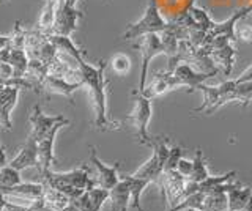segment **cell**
I'll use <instances>...</instances> for the list:
<instances>
[{
  "instance_id": "cell-1",
  "label": "cell",
  "mask_w": 252,
  "mask_h": 211,
  "mask_svg": "<svg viewBox=\"0 0 252 211\" xmlns=\"http://www.w3.org/2000/svg\"><path fill=\"white\" fill-rule=\"evenodd\" d=\"M79 71H81V81L84 82V87L89 89L90 96L93 101V111H94V126L99 131H112L120 128V123L112 121L107 115V96H106V66L104 60L99 61V65L93 66L87 63L85 59L77 60Z\"/></svg>"
},
{
  "instance_id": "cell-2",
  "label": "cell",
  "mask_w": 252,
  "mask_h": 211,
  "mask_svg": "<svg viewBox=\"0 0 252 211\" xmlns=\"http://www.w3.org/2000/svg\"><path fill=\"white\" fill-rule=\"evenodd\" d=\"M167 26H169V22L164 21V18L161 16L156 0H148L144 16L137 22L128 26V29H126V32L123 33L122 38L125 41H129V40H136V38H142L150 33H161L167 29Z\"/></svg>"
},
{
  "instance_id": "cell-3",
  "label": "cell",
  "mask_w": 252,
  "mask_h": 211,
  "mask_svg": "<svg viewBox=\"0 0 252 211\" xmlns=\"http://www.w3.org/2000/svg\"><path fill=\"white\" fill-rule=\"evenodd\" d=\"M236 87V81H224L218 87H211V85L202 84L199 89L203 93L205 101L200 107L194 109V112H203L205 115H211L219 107L233 101V90Z\"/></svg>"
},
{
  "instance_id": "cell-4",
  "label": "cell",
  "mask_w": 252,
  "mask_h": 211,
  "mask_svg": "<svg viewBox=\"0 0 252 211\" xmlns=\"http://www.w3.org/2000/svg\"><path fill=\"white\" fill-rule=\"evenodd\" d=\"M152 148H153L152 158H150L145 164H142V166L132 174L137 178L148 180L150 183L159 180L161 175L164 174V166H165V161H167L169 151H170L165 139H155L152 144Z\"/></svg>"
},
{
  "instance_id": "cell-5",
  "label": "cell",
  "mask_w": 252,
  "mask_h": 211,
  "mask_svg": "<svg viewBox=\"0 0 252 211\" xmlns=\"http://www.w3.org/2000/svg\"><path fill=\"white\" fill-rule=\"evenodd\" d=\"M152 115H153L152 99L139 93V96L136 98V103H134L132 112L129 114V120L132 121L134 128H136V136L139 139V142L144 145H150V147H152L155 140L148 132V124H150V120H152Z\"/></svg>"
},
{
  "instance_id": "cell-6",
  "label": "cell",
  "mask_w": 252,
  "mask_h": 211,
  "mask_svg": "<svg viewBox=\"0 0 252 211\" xmlns=\"http://www.w3.org/2000/svg\"><path fill=\"white\" fill-rule=\"evenodd\" d=\"M134 49H137L140 52L142 57V63H140V77H139V87L137 93H142L145 89L147 84V76H148V66L152 59L156 56L162 54V43H161V36L159 33H150L140 38V41L132 44Z\"/></svg>"
},
{
  "instance_id": "cell-7",
  "label": "cell",
  "mask_w": 252,
  "mask_h": 211,
  "mask_svg": "<svg viewBox=\"0 0 252 211\" xmlns=\"http://www.w3.org/2000/svg\"><path fill=\"white\" fill-rule=\"evenodd\" d=\"M84 16L82 11L76 8V5L69 3L68 0H60L55 14V26L52 33L71 36L77 30V22Z\"/></svg>"
},
{
  "instance_id": "cell-8",
  "label": "cell",
  "mask_w": 252,
  "mask_h": 211,
  "mask_svg": "<svg viewBox=\"0 0 252 211\" xmlns=\"http://www.w3.org/2000/svg\"><path fill=\"white\" fill-rule=\"evenodd\" d=\"M6 195V202L14 203V205L21 207H30L43 197L44 194V184L39 183H21L13 187H6L2 189Z\"/></svg>"
},
{
  "instance_id": "cell-9",
  "label": "cell",
  "mask_w": 252,
  "mask_h": 211,
  "mask_svg": "<svg viewBox=\"0 0 252 211\" xmlns=\"http://www.w3.org/2000/svg\"><path fill=\"white\" fill-rule=\"evenodd\" d=\"M29 121L32 126V131L29 136L33 137L38 142V140H41L54 126H57V124L62 121H68V119H65L63 115H46L41 111V106L35 104L33 109H32Z\"/></svg>"
},
{
  "instance_id": "cell-10",
  "label": "cell",
  "mask_w": 252,
  "mask_h": 211,
  "mask_svg": "<svg viewBox=\"0 0 252 211\" xmlns=\"http://www.w3.org/2000/svg\"><path fill=\"white\" fill-rule=\"evenodd\" d=\"M81 87H84V82H69L63 77L47 74L39 84V93H44L46 96L60 95L73 101V93Z\"/></svg>"
},
{
  "instance_id": "cell-11",
  "label": "cell",
  "mask_w": 252,
  "mask_h": 211,
  "mask_svg": "<svg viewBox=\"0 0 252 211\" xmlns=\"http://www.w3.org/2000/svg\"><path fill=\"white\" fill-rule=\"evenodd\" d=\"M68 121H62L57 126H54L47 134L38 140V158H39V174H43L46 170H51V166L55 162V154H54V144H55V137H57L59 131L63 126H68Z\"/></svg>"
},
{
  "instance_id": "cell-12",
  "label": "cell",
  "mask_w": 252,
  "mask_h": 211,
  "mask_svg": "<svg viewBox=\"0 0 252 211\" xmlns=\"http://www.w3.org/2000/svg\"><path fill=\"white\" fill-rule=\"evenodd\" d=\"M216 73H218V69L197 73L195 69L188 63H180L175 69H173V74L178 77L180 85L181 87H186L189 93L199 89L202 84H205V81H208L213 76H216Z\"/></svg>"
},
{
  "instance_id": "cell-13",
  "label": "cell",
  "mask_w": 252,
  "mask_h": 211,
  "mask_svg": "<svg viewBox=\"0 0 252 211\" xmlns=\"http://www.w3.org/2000/svg\"><path fill=\"white\" fill-rule=\"evenodd\" d=\"M90 162L96 169V183L98 186L104 187V189H112V187L120 181V177H118V169H120V162H115L114 166H106L102 162L98 154H96V148L90 147Z\"/></svg>"
},
{
  "instance_id": "cell-14",
  "label": "cell",
  "mask_w": 252,
  "mask_h": 211,
  "mask_svg": "<svg viewBox=\"0 0 252 211\" xmlns=\"http://www.w3.org/2000/svg\"><path fill=\"white\" fill-rule=\"evenodd\" d=\"M180 87L181 85H180L178 77L172 71H167V69H165V71H162V73H158L153 77V81L148 85H145L142 95H145L147 98L153 99L156 96H161V95H164V93L172 91V90L180 89Z\"/></svg>"
},
{
  "instance_id": "cell-15",
  "label": "cell",
  "mask_w": 252,
  "mask_h": 211,
  "mask_svg": "<svg viewBox=\"0 0 252 211\" xmlns=\"http://www.w3.org/2000/svg\"><path fill=\"white\" fill-rule=\"evenodd\" d=\"M10 166L18 169V170H24V169H30V167H36L39 169V158H38V142L33 137H27L26 144L21 147V150L18 153V156L10 161Z\"/></svg>"
},
{
  "instance_id": "cell-16",
  "label": "cell",
  "mask_w": 252,
  "mask_h": 211,
  "mask_svg": "<svg viewBox=\"0 0 252 211\" xmlns=\"http://www.w3.org/2000/svg\"><path fill=\"white\" fill-rule=\"evenodd\" d=\"M19 91H21L19 89L11 87V85H5L0 90V128H3L6 131H10L13 128L10 114L16 103H18Z\"/></svg>"
},
{
  "instance_id": "cell-17",
  "label": "cell",
  "mask_w": 252,
  "mask_h": 211,
  "mask_svg": "<svg viewBox=\"0 0 252 211\" xmlns=\"http://www.w3.org/2000/svg\"><path fill=\"white\" fill-rule=\"evenodd\" d=\"M109 200L112 211H128L131 207V189L125 177H122L120 181L109 191Z\"/></svg>"
},
{
  "instance_id": "cell-18",
  "label": "cell",
  "mask_w": 252,
  "mask_h": 211,
  "mask_svg": "<svg viewBox=\"0 0 252 211\" xmlns=\"http://www.w3.org/2000/svg\"><path fill=\"white\" fill-rule=\"evenodd\" d=\"M235 56H236V51L233 48V43L225 44V46H222V48L213 49L210 52L211 60L215 61L218 66H222L225 76H228V74L232 73L233 63H235Z\"/></svg>"
},
{
  "instance_id": "cell-19",
  "label": "cell",
  "mask_w": 252,
  "mask_h": 211,
  "mask_svg": "<svg viewBox=\"0 0 252 211\" xmlns=\"http://www.w3.org/2000/svg\"><path fill=\"white\" fill-rule=\"evenodd\" d=\"M41 199L47 211H60L63 208H66L71 203V199L65 192L55 189V187L46 186V184H44V194Z\"/></svg>"
},
{
  "instance_id": "cell-20",
  "label": "cell",
  "mask_w": 252,
  "mask_h": 211,
  "mask_svg": "<svg viewBox=\"0 0 252 211\" xmlns=\"http://www.w3.org/2000/svg\"><path fill=\"white\" fill-rule=\"evenodd\" d=\"M252 197V186H238L227 192L228 210L230 211H244Z\"/></svg>"
},
{
  "instance_id": "cell-21",
  "label": "cell",
  "mask_w": 252,
  "mask_h": 211,
  "mask_svg": "<svg viewBox=\"0 0 252 211\" xmlns=\"http://www.w3.org/2000/svg\"><path fill=\"white\" fill-rule=\"evenodd\" d=\"M49 40L55 44V48L59 49V52L66 54V56L73 57L74 60H81V59L85 57V51L79 49L77 46L74 44V41L71 40V36L49 33Z\"/></svg>"
},
{
  "instance_id": "cell-22",
  "label": "cell",
  "mask_w": 252,
  "mask_h": 211,
  "mask_svg": "<svg viewBox=\"0 0 252 211\" xmlns=\"http://www.w3.org/2000/svg\"><path fill=\"white\" fill-rule=\"evenodd\" d=\"M57 5L59 2L57 0H47L44 8L39 14V19H38V30L43 33H52L54 26H55V14H57Z\"/></svg>"
},
{
  "instance_id": "cell-23",
  "label": "cell",
  "mask_w": 252,
  "mask_h": 211,
  "mask_svg": "<svg viewBox=\"0 0 252 211\" xmlns=\"http://www.w3.org/2000/svg\"><path fill=\"white\" fill-rule=\"evenodd\" d=\"M126 181L129 184V189H131V207L137 211H145L144 207H142L140 203V195L144 192L145 187L150 184L148 180H144V178H137L134 175H129V177H125Z\"/></svg>"
},
{
  "instance_id": "cell-24",
  "label": "cell",
  "mask_w": 252,
  "mask_h": 211,
  "mask_svg": "<svg viewBox=\"0 0 252 211\" xmlns=\"http://www.w3.org/2000/svg\"><path fill=\"white\" fill-rule=\"evenodd\" d=\"M208 177H210V172L207 169V162H205L203 153L200 148H197L192 158V174L189 177V180L195 183H202L203 180H207Z\"/></svg>"
},
{
  "instance_id": "cell-25",
  "label": "cell",
  "mask_w": 252,
  "mask_h": 211,
  "mask_svg": "<svg viewBox=\"0 0 252 211\" xmlns=\"http://www.w3.org/2000/svg\"><path fill=\"white\" fill-rule=\"evenodd\" d=\"M189 13H191V16L195 22V26L199 27L200 30H203V32H210V30L213 29V26H215V21H213L210 18V14L205 11L203 8H199V6H195L194 3L189 5Z\"/></svg>"
},
{
  "instance_id": "cell-26",
  "label": "cell",
  "mask_w": 252,
  "mask_h": 211,
  "mask_svg": "<svg viewBox=\"0 0 252 211\" xmlns=\"http://www.w3.org/2000/svg\"><path fill=\"white\" fill-rule=\"evenodd\" d=\"M21 170L11 167L10 164L5 167H0V189H6V187H13L16 184H21Z\"/></svg>"
},
{
  "instance_id": "cell-27",
  "label": "cell",
  "mask_w": 252,
  "mask_h": 211,
  "mask_svg": "<svg viewBox=\"0 0 252 211\" xmlns=\"http://www.w3.org/2000/svg\"><path fill=\"white\" fill-rule=\"evenodd\" d=\"M236 175V170H232V172H227L224 175H219V177H213L210 175L207 180H203L202 183H199V187H200V192L203 194H211L213 191L216 189L218 186L224 184V183H228L230 180Z\"/></svg>"
},
{
  "instance_id": "cell-28",
  "label": "cell",
  "mask_w": 252,
  "mask_h": 211,
  "mask_svg": "<svg viewBox=\"0 0 252 211\" xmlns=\"http://www.w3.org/2000/svg\"><path fill=\"white\" fill-rule=\"evenodd\" d=\"M233 101H240L243 107H248L252 101V82H236L233 90Z\"/></svg>"
},
{
  "instance_id": "cell-29",
  "label": "cell",
  "mask_w": 252,
  "mask_h": 211,
  "mask_svg": "<svg viewBox=\"0 0 252 211\" xmlns=\"http://www.w3.org/2000/svg\"><path fill=\"white\" fill-rule=\"evenodd\" d=\"M87 194H89L92 208L94 211H101L104 202L109 200V189H104V187H101V186H96V187H93V189L87 191Z\"/></svg>"
},
{
  "instance_id": "cell-30",
  "label": "cell",
  "mask_w": 252,
  "mask_h": 211,
  "mask_svg": "<svg viewBox=\"0 0 252 211\" xmlns=\"http://www.w3.org/2000/svg\"><path fill=\"white\" fill-rule=\"evenodd\" d=\"M110 68H112V71L118 76H125L129 73L131 69V60L128 56H125V54H115V56L110 59Z\"/></svg>"
},
{
  "instance_id": "cell-31",
  "label": "cell",
  "mask_w": 252,
  "mask_h": 211,
  "mask_svg": "<svg viewBox=\"0 0 252 211\" xmlns=\"http://www.w3.org/2000/svg\"><path fill=\"white\" fill-rule=\"evenodd\" d=\"M27 35H29V30L24 29V27L21 26V22H16L14 30H13V35H11V46H13V48L26 49Z\"/></svg>"
},
{
  "instance_id": "cell-32",
  "label": "cell",
  "mask_w": 252,
  "mask_h": 211,
  "mask_svg": "<svg viewBox=\"0 0 252 211\" xmlns=\"http://www.w3.org/2000/svg\"><path fill=\"white\" fill-rule=\"evenodd\" d=\"M181 158H183V147H181V145L172 147V148H170V151H169V158H167V161H165L164 172L177 170L178 162H180Z\"/></svg>"
},
{
  "instance_id": "cell-33",
  "label": "cell",
  "mask_w": 252,
  "mask_h": 211,
  "mask_svg": "<svg viewBox=\"0 0 252 211\" xmlns=\"http://www.w3.org/2000/svg\"><path fill=\"white\" fill-rule=\"evenodd\" d=\"M6 211H47L44 203H43V199H38L33 205L30 207H21V205H14V203H6Z\"/></svg>"
},
{
  "instance_id": "cell-34",
  "label": "cell",
  "mask_w": 252,
  "mask_h": 211,
  "mask_svg": "<svg viewBox=\"0 0 252 211\" xmlns=\"http://www.w3.org/2000/svg\"><path fill=\"white\" fill-rule=\"evenodd\" d=\"M235 36L236 40H243V41H252V26H236L235 29Z\"/></svg>"
},
{
  "instance_id": "cell-35",
  "label": "cell",
  "mask_w": 252,
  "mask_h": 211,
  "mask_svg": "<svg viewBox=\"0 0 252 211\" xmlns=\"http://www.w3.org/2000/svg\"><path fill=\"white\" fill-rule=\"evenodd\" d=\"M177 172H178L181 177H185L186 180H189V177H191V174H192V161L181 158L180 162H178Z\"/></svg>"
},
{
  "instance_id": "cell-36",
  "label": "cell",
  "mask_w": 252,
  "mask_h": 211,
  "mask_svg": "<svg viewBox=\"0 0 252 211\" xmlns=\"http://www.w3.org/2000/svg\"><path fill=\"white\" fill-rule=\"evenodd\" d=\"M14 79V69L5 60H0V81H10Z\"/></svg>"
},
{
  "instance_id": "cell-37",
  "label": "cell",
  "mask_w": 252,
  "mask_h": 211,
  "mask_svg": "<svg viewBox=\"0 0 252 211\" xmlns=\"http://www.w3.org/2000/svg\"><path fill=\"white\" fill-rule=\"evenodd\" d=\"M235 81L238 82V84H241V82H252V65H251L240 77H236Z\"/></svg>"
},
{
  "instance_id": "cell-38",
  "label": "cell",
  "mask_w": 252,
  "mask_h": 211,
  "mask_svg": "<svg viewBox=\"0 0 252 211\" xmlns=\"http://www.w3.org/2000/svg\"><path fill=\"white\" fill-rule=\"evenodd\" d=\"M11 46V36H3L0 35V51L8 49Z\"/></svg>"
},
{
  "instance_id": "cell-39",
  "label": "cell",
  "mask_w": 252,
  "mask_h": 211,
  "mask_svg": "<svg viewBox=\"0 0 252 211\" xmlns=\"http://www.w3.org/2000/svg\"><path fill=\"white\" fill-rule=\"evenodd\" d=\"M8 159H6V151H5V148L0 145V167H5V166H8Z\"/></svg>"
},
{
  "instance_id": "cell-40",
  "label": "cell",
  "mask_w": 252,
  "mask_h": 211,
  "mask_svg": "<svg viewBox=\"0 0 252 211\" xmlns=\"http://www.w3.org/2000/svg\"><path fill=\"white\" fill-rule=\"evenodd\" d=\"M6 195L5 192L0 189V211H6Z\"/></svg>"
},
{
  "instance_id": "cell-41",
  "label": "cell",
  "mask_w": 252,
  "mask_h": 211,
  "mask_svg": "<svg viewBox=\"0 0 252 211\" xmlns=\"http://www.w3.org/2000/svg\"><path fill=\"white\" fill-rule=\"evenodd\" d=\"M68 2H69V3H73V5H76V3H77V0H68Z\"/></svg>"
},
{
  "instance_id": "cell-42",
  "label": "cell",
  "mask_w": 252,
  "mask_h": 211,
  "mask_svg": "<svg viewBox=\"0 0 252 211\" xmlns=\"http://www.w3.org/2000/svg\"><path fill=\"white\" fill-rule=\"evenodd\" d=\"M185 211H202V210H194V208H189V210H185Z\"/></svg>"
},
{
  "instance_id": "cell-43",
  "label": "cell",
  "mask_w": 252,
  "mask_h": 211,
  "mask_svg": "<svg viewBox=\"0 0 252 211\" xmlns=\"http://www.w3.org/2000/svg\"><path fill=\"white\" fill-rule=\"evenodd\" d=\"M57 2H60V0H57Z\"/></svg>"
},
{
  "instance_id": "cell-44",
  "label": "cell",
  "mask_w": 252,
  "mask_h": 211,
  "mask_svg": "<svg viewBox=\"0 0 252 211\" xmlns=\"http://www.w3.org/2000/svg\"><path fill=\"white\" fill-rule=\"evenodd\" d=\"M92 211H93V210H92Z\"/></svg>"
}]
</instances>
